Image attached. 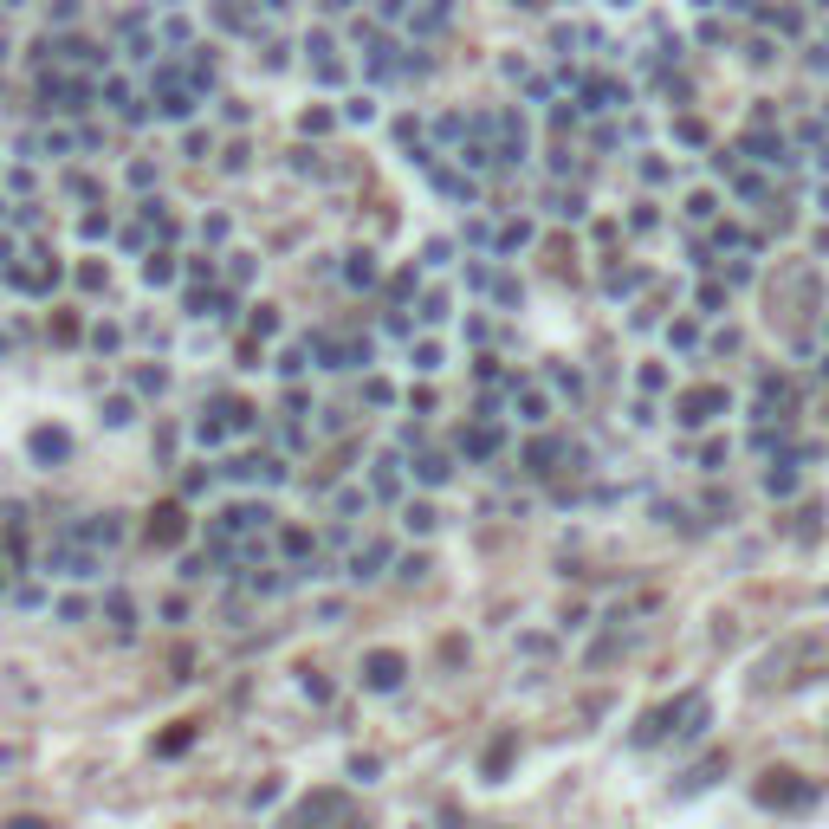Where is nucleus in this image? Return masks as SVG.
Instances as JSON below:
<instances>
[{
  "instance_id": "obj_1",
  "label": "nucleus",
  "mask_w": 829,
  "mask_h": 829,
  "mask_svg": "<svg viewBox=\"0 0 829 829\" xmlns=\"http://www.w3.org/2000/svg\"><path fill=\"white\" fill-rule=\"evenodd\" d=\"M791 778V771H771V778L758 784V797H765V804H797V784H784Z\"/></svg>"
},
{
  "instance_id": "obj_2",
  "label": "nucleus",
  "mask_w": 829,
  "mask_h": 829,
  "mask_svg": "<svg viewBox=\"0 0 829 829\" xmlns=\"http://www.w3.org/2000/svg\"><path fill=\"white\" fill-rule=\"evenodd\" d=\"M175 518H182L175 506H162V512H156V525H150V538H156V544H169V538L182 532V525H175Z\"/></svg>"
},
{
  "instance_id": "obj_3",
  "label": "nucleus",
  "mask_w": 829,
  "mask_h": 829,
  "mask_svg": "<svg viewBox=\"0 0 829 829\" xmlns=\"http://www.w3.org/2000/svg\"><path fill=\"white\" fill-rule=\"evenodd\" d=\"M396 674H402L396 654H376V661H370V680H396Z\"/></svg>"
},
{
  "instance_id": "obj_4",
  "label": "nucleus",
  "mask_w": 829,
  "mask_h": 829,
  "mask_svg": "<svg viewBox=\"0 0 829 829\" xmlns=\"http://www.w3.org/2000/svg\"><path fill=\"white\" fill-rule=\"evenodd\" d=\"M7 829H46V823H33V816H26V823H7Z\"/></svg>"
}]
</instances>
